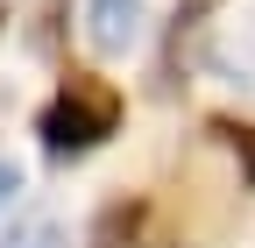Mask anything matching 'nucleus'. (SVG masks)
I'll list each match as a JSON object with an SVG mask.
<instances>
[{
    "mask_svg": "<svg viewBox=\"0 0 255 248\" xmlns=\"http://www.w3.org/2000/svg\"><path fill=\"white\" fill-rule=\"evenodd\" d=\"M121 121H128V92L100 71H64L57 92L36 107V135H43V156L50 163H78L92 156L100 142L121 135Z\"/></svg>",
    "mask_w": 255,
    "mask_h": 248,
    "instance_id": "obj_1",
    "label": "nucleus"
},
{
    "mask_svg": "<svg viewBox=\"0 0 255 248\" xmlns=\"http://www.w3.org/2000/svg\"><path fill=\"white\" fill-rule=\"evenodd\" d=\"M149 28V0H85V43L100 57H128Z\"/></svg>",
    "mask_w": 255,
    "mask_h": 248,
    "instance_id": "obj_2",
    "label": "nucleus"
},
{
    "mask_svg": "<svg viewBox=\"0 0 255 248\" xmlns=\"http://www.w3.org/2000/svg\"><path fill=\"white\" fill-rule=\"evenodd\" d=\"M85 248H149V199L142 192H121L92 213L85 227Z\"/></svg>",
    "mask_w": 255,
    "mask_h": 248,
    "instance_id": "obj_3",
    "label": "nucleus"
},
{
    "mask_svg": "<svg viewBox=\"0 0 255 248\" xmlns=\"http://www.w3.org/2000/svg\"><path fill=\"white\" fill-rule=\"evenodd\" d=\"M206 64L227 78V85H248V92H255V14H248V21H234L227 36L206 50Z\"/></svg>",
    "mask_w": 255,
    "mask_h": 248,
    "instance_id": "obj_4",
    "label": "nucleus"
},
{
    "mask_svg": "<svg viewBox=\"0 0 255 248\" xmlns=\"http://www.w3.org/2000/svg\"><path fill=\"white\" fill-rule=\"evenodd\" d=\"M206 135H213V142H220V149H227V156L241 163V184L255 192V121H234V114H213V121H206Z\"/></svg>",
    "mask_w": 255,
    "mask_h": 248,
    "instance_id": "obj_5",
    "label": "nucleus"
},
{
    "mask_svg": "<svg viewBox=\"0 0 255 248\" xmlns=\"http://www.w3.org/2000/svg\"><path fill=\"white\" fill-rule=\"evenodd\" d=\"M213 7H227V0H177V14H170V50H163V92H177V50H184V36H191Z\"/></svg>",
    "mask_w": 255,
    "mask_h": 248,
    "instance_id": "obj_6",
    "label": "nucleus"
},
{
    "mask_svg": "<svg viewBox=\"0 0 255 248\" xmlns=\"http://www.w3.org/2000/svg\"><path fill=\"white\" fill-rule=\"evenodd\" d=\"M0 248H71V234H64L57 213H21V220L0 234Z\"/></svg>",
    "mask_w": 255,
    "mask_h": 248,
    "instance_id": "obj_7",
    "label": "nucleus"
},
{
    "mask_svg": "<svg viewBox=\"0 0 255 248\" xmlns=\"http://www.w3.org/2000/svg\"><path fill=\"white\" fill-rule=\"evenodd\" d=\"M64 14H71V0H43L36 28H28V43H36L43 57H57V43H64Z\"/></svg>",
    "mask_w": 255,
    "mask_h": 248,
    "instance_id": "obj_8",
    "label": "nucleus"
},
{
    "mask_svg": "<svg viewBox=\"0 0 255 248\" xmlns=\"http://www.w3.org/2000/svg\"><path fill=\"white\" fill-rule=\"evenodd\" d=\"M14 192H21V163L0 156V206H14Z\"/></svg>",
    "mask_w": 255,
    "mask_h": 248,
    "instance_id": "obj_9",
    "label": "nucleus"
},
{
    "mask_svg": "<svg viewBox=\"0 0 255 248\" xmlns=\"http://www.w3.org/2000/svg\"><path fill=\"white\" fill-rule=\"evenodd\" d=\"M7 21H14V14H7V7H0V28H7Z\"/></svg>",
    "mask_w": 255,
    "mask_h": 248,
    "instance_id": "obj_10",
    "label": "nucleus"
}]
</instances>
